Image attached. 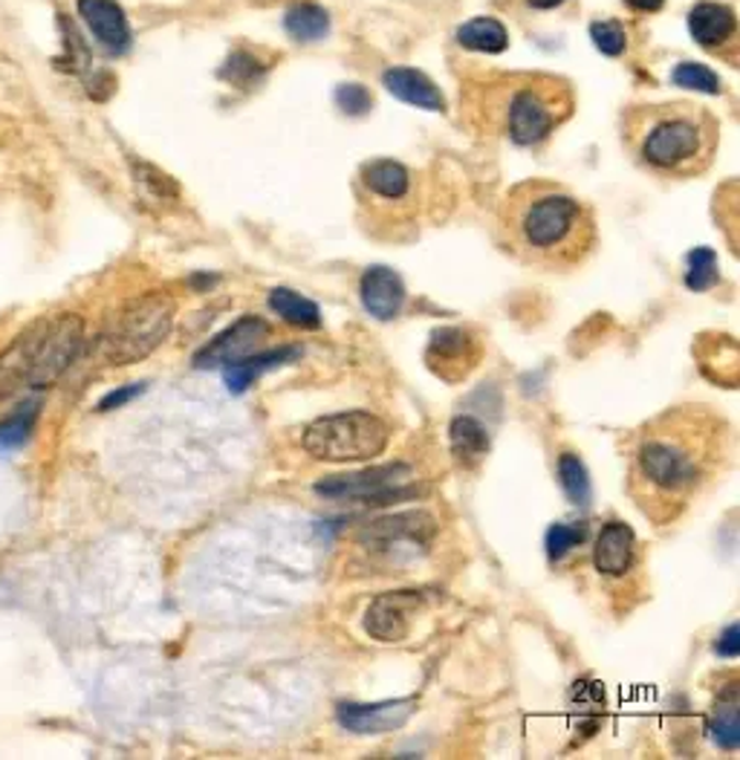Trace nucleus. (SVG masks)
Here are the masks:
<instances>
[{
    "instance_id": "obj_34",
    "label": "nucleus",
    "mask_w": 740,
    "mask_h": 760,
    "mask_svg": "<svg viewBox=\"0 0 740 760\" xmlns=\"http://www.w3.org/2000/svg\"><path fill=\"white\" fill-rule=\"evenodd\" d=\"M136 394H143V385H134V388H122V390H116V394L104 396L102 402H99V411H113V408H119L122 402L134 399Z\"/></svg>"
},
{
    "instance_id": "obj_21",
    "label": "nucleus",
    "mask_w": 740,
    "mask_h": 760,
    "mask_svg": "<svg viewBox=\"0 0 740 760\" xmlns=\"http://www.w3.org/2000/svg\"><path fill=\"white\" fill-rule=\"evenodd\" d=\"M270 309L281 321H287L293 327H301V330H319L321 327V313L319 307L304 298L301 293L287 290V286H275L270 293Z\"/></svg>"
},
{
    "instance_id": "obj_37",
    "label": "nucleus",
    "mask_w": 740,
    "mask_h": 760,
    "mask_svg": "<svg viewBox=\"0 0 740 760\" xmlns=\"http://www.w3.org/2000/svg\"><path fill=\"white\" fill-rule=\"evenodd\" d=\"M565 0H530V7L533 9H556V7H561Z\"/></svg>"
},
{
    "instance_id": "obj_10",
    "label": "nucleus",
    "mask_w": 740,
    "mask_h": 760,
    "mask_svg": "<svg viewBox=\"0 0 740 760\" xmlns=\"http://www.w3.org/2000/svg\"><path fill=\"white\" fill-rule=\"evenodd\" d=\"M422 610V595L411 590L376 595L365 616V631L376 642H402L411 636Z\"/></svg>"
},
{
    "instance_id": "obj_19",
    "label": "nucleus",
    "mask_w": 740,
    "mask_h": 760,
    "mask_svg": "<svg viewBox=\"0 0 740 760\" xmlns=\"http://www.w3.org/2000/svg\"><path fill=\"white\" fill-rule=\"evenodd\" d=\"M362 185L371 197L399 206L411 197V171L394 159H374L362 168Z\"/></svg>"
},
{
    "instance_id": "obj_20",
    "label": "nucleus",
    "mask_w": 740,
    "mask_h": 760,
    "mask_svg": "<svg viewBox=\"0 0 740 760\" xmlns=\"http://www.w3.org/2000/svg\"><path fill=\"white\" fill-rule=\"evenodd\" d=\"M448 440H452V454L460 460L463 466H478L480 460L489 454V431L475 417H454L452 428H448Z\"/></svg>"
},
{
    "instance_id": "obj_12",
    "label": "nucleus",
    "mask_w": 740,
    "mask_h": 760,
    "mask_svg": "<svg viewBox=\"0 0 740 760\" xmlns=\"http://www.w3.org/2000/svg\"><path fill=\"white\" fill-rule=\"evenodd\" d=\"M358 298L374 318L394 321L406 307V284L388 266H367L358 277Z\"/></svg>"
},
{
    "instance_id": "obj_27",
    "label": "nucleus",
    "mask_w": 740,
    "mask_h": 760,
    "mask_svg": "<svg viewBox=\"0 0 740 760\" xmlns=\"http://www.w3.org/2000/svg\"><path fill=\"white\" fill-rule=\"evenodd\" d=\"M558 477H561V489H565L567 498L584 507L590 500V477L579 454L565 452L558 457Z\"/></svg>"
},
{
    "instance_id": "obj_35",
    "label": "nucleus",
    "mask_w": 740,
    "mask_h": 760,
    "mask_svg": "<svg viewBox=\"0 0 740 760\" xmlns=\"http://www.w3.org/2000/svg\"><path fill=\"white\" fill-rule=\"evenodd\" d=\"M717 654H724V657H735L738 654V627H729L724 634V642L717 645Z\"/></svg>"
},
{
    "instance_id": "obj_16",
    "label": "nucleus",
    "mask_w": 740,
    "mask_h": 760,
    "mask_svg": "<svg viewBox=\"0 0 740 760\" xmlns=\"http://www.w3.org/2000/svg\"><path fill=\"white\" fill-rule=\"evenodd\" d=\"M688 32L706 49H729L738 38V15L729 3L703 0L688 12Z\"/></svg>"
},
{
    "instance_id": "obj_30",
    "label": "nucleus",
    "mask_w": 740,
    "mask_h": 760,
    "mask_svg": "<svg viewBox=\"0 0 740 760\" xmlns=\"http://www.w3.org/2000/svg\"><path fill=\"white\" fill-rule=\"evenodd\" d=\"M220 76L224 79H229L231 84H240V88H252L258 79L263 76V64L255 61L252 56H247V53H231L229 61H226V67L220 70Z\"/></svg>"
},
{
    "instance_id": "obj_1",
    "label": "nucleus",
    "mask_w": 740,
    "mask_h": 760,
    "mask_svg": "<svg viewBox=\"0 0 740 760\" xmlns=\"http://www.w3.org/2000/svg\"><path fill=\"white\" fill-rule=\"evenodd\" d=\"M732 463V428L711 405H674L628 445V495L653 526L683 521Z\"/></svg>"
},
{
    "instance_id": "obj_26",
    "label": "nucleus",
    "mask_w": 740,
    "mask_h": 760,
    "mask_svg": "<svg viewBox=\"0 0 740 760\" xmlns=\"http://www.w3.org/2000/svg\"><path fill=\"white\" fill-rule=\"evenodd\" d=\"M287 356H295V350H278V353H255V356L240 359L235 365L226 367V382H229L231 390H243L247 385H252L258 373L266 371L272 365H281Z\"/></svg>"
},
{
    "instance_id": "obj_8",
    "label": "nucleus",
    "mask_w": 740,
    "mask_h": 760,
    "mask_svg": "<svg viewBox=\"0 0 740 760\" xmlns=\"http://www.w3.org/2000/svg\"><path fill=\"white\" fill-rule=\"evenodd\" d=\"M81 341H84V321L79 316L67 313V316L49 318L26 385L30 388H49L53 382L61 379L67 367L79 356Z\"/></svg>"
},
{
    "instance_id": "obj_24",
    "label": "nucleus",
    "mask_w": 740,
    "mask_h": 760,
    "mask_svg": "<svg viewBox=\"0 0 740 760\" xmlns=\"http://www.w3.org/2000/svg\"><path fill=\"white\" fill-rule=\"evenodd\" d=\"M711 737L717 740V746L724 749H735L740 737V726H738V689L735 682L729 689L717 697L715 712H711Z\"/></svg>"
},
{
    "instance_id": "obj_28",
    "label": "nucleus",
    "mask_w": 740,
    "mask_h": 760,
    "mask_svg": "<svg viewBox=\"0 0 740 760\" xmlns=\"http://www.w3.org/2000/svg\"><path fill=\"white\" fill-rule=\"evenodd\" d=\"M671 81H674L676 88L697 90V93H708V95H717L720 90H724V84H720V79H717V72L711 70V67H706V64H694V61L676 64L674 70H671Z\"/></svg>"
},
{
    "instance_id": "obj_9",
    "label": "nucleus",
    "mask_w": 740,
    "mask_h": 760,
    "mask_svg": "<svg viewBox=\"0 0 740 760\" xmlns=\"http://www.w3.org/2000/svg\"><path fill=\"white\" fill-rule=\"evenodd\" d=\"M483 344L475 333L463 327H443L434 330L429 348H425V365L437 379L457 385L480 365Z\"/></svg>"
},
{
    "instance_id": "obj_29",
    "label": "nucleus",
    "mask_w": 740,
    "mask_h": 760,
    "mask_svg": "<svg viewBox=\"0 0 740 760\" xmlns=\"http://www.w3.org/2000/svg\"><path fill=\"white\" fill-rule=\"evenodd\" d=\"M715 281H717V254L711 252V249H706V246L694 249V252L688 254L685 286L703 293V290H708V286H715Z\"/></svg>"
},
{
    "instance_id": "obj_33",
    "label": "nucleus",
    "mask_w": 740,
    "mask_h": 760,
    "mask_svg": "<svg viewBox=\"0 0 740 760\" xmlns=\"http://www.w3.org/2000/svg\"><path fill=\"white\" fill-rule=\"evenodd\" d=\"M581 541H584V530L581 526H567V523H556L553 530L547 532V549H549V558H565L567 553L573 547H579Z\"/></svg>"
},
{
    "instance_id": "obj_11",
    "label": "nucleus",
    "mask_w": 740,
    "mask_h": 760,
    "mask_svg": "<svg viewBox=\"0 0 740 760\" xmlns=\"http://www.w3.org/2000/svg\"><path fill=\"white\" fill-rule=\"evenodd\" d=\"M266 339H270V325L263 318L243 316L226 333H220L212 344L200 350L194 362H197V367H229L235 362H240V359H249L252 353H261Z\"/></svg>"
},
{
    "instance_id": "obj_17",
    "label": "nucleus",
    "mask_w": 740,
    "mask_h": 760,
    "mask_svg": "<svg viewBox=\"0 0 740 760\" xmlns=\"http://www.w3.org/2000/svg\"><path fill=\"white\" fill-rule=\"evenodd\" d=\"M383 81L385 88L406 104H414L422 111H446V95L425 72L411 70V67H390L385 70Z\"/></svg>"
},
{
    "instance_id": "obj_23",
    "label": "nucleus",
    "mask_w": 740,
    "mask_h": 760,
    "mask_svg": "<svg viewBox=\"0 0 740 760\" xmlns=\"http://www.w3.org/2000/svg\"><path fill=\"white\" fill-rule=\"evenodd\" d=\"M284 30L289 32V38L310 44V41L325 38L330 30V15L316 3H298L284 15Z\"/></svg>"
},
{
    "instance_id": "obj_18",
    "label": "nucleus",
    "mask_w": 740,
    "mask_h": 760,
    "mask_svg": "<svg viewBox=\"0 0 740 760\" xmlns=\"http://www.w3.org/2000/svg\"><path fill=\"white\" fill-rule=\"evenodd\" d=\"M402 468H374V472H362V475H342V477H330V480H321L316 486L319 495H327V498H376L383 491L394 489V486L402 480Z\"/></svg>"
},
{
    "instance_id": "obj_5",
    "label": "nucleus",
    "mask_w": 740,
    "mask_h": 760,
    "mask_svg": "<svg viewBox=\"0 0 740 760\" xmlns=\"http://www.w3.org/2000/svg\"><path fill=\"white\" fill-rule=\"evenodd\" d=\"M390 428L376 413L342 411L321 417L304 431V449L325 463L374 460L388 449Z\"/></svg>"
},
{
    "instance_id": "obj_7",
    "label": "nucleus",
    "mask_w": 740,
    "mask_h": 760,
    "mask_svg": "<svg viewBox=\"0 0 740 760\" xmlns=\"http://www.w3.org/2000/svg\"><path fill=\"white\" fill-rule=\"evenodd\" d=\"M593 570L613 593H634L642 578V549L628 523L607 521L593 544Z\"/></svg>"
},
{
    "instance_id": "obj_25",
    "label": "nucleus",
    "mask_w": 740,
    "mask_h": 760,
    "mask_svg": "<svg viewBox=\"0 0 740 760\" xmlns=\"http://www.w3.org/2000/svg\"><path fill=\"white\" fill-rule=\"evenodd\" d=\"M41 402L35 399H26V402L18 405V411L9 417V420L0 422V449H21V445L30 443V436L35 431V422H38Z\"/></svg>"
},
{
    "instance_id": "obj_14",
    "label": "nucleus",
    "mask_w": 740,
    "mask_h": 760,
    "mask_svg": "<svg viewBox=\"0 0 740 760\" xmlns=\"http://www.w3.org/2000/svg\"><path fill=\"white\" fill-rule=\"evenodd\" d=\"M47 321L30 325L24 333L18 336L3 353H0V399H9L12 394L24 388L33 373L35 356H38V344L44 339Z\"/></svg>"
},
{
    "instance_id": "obj_13",
    "label": "nucleus",
    "mask_w": 740,
    "mask_h": 760,
    "mask_svg": "<svg viewBox=\"0 0 740 760\" xmlns=\"http://www.w3.org/2000/svg\"><path fill=\"white\" fill-rule=\"evenodd\" d=\"M79 15L111 56H125L130 49V24L116 0H79Z\"/></svg>"
},
{
    "instance_id": "obj_2",
    "label": "nucleus",
    "mask_w": 740,
    "mask_h": 760,
    "mask_svg": "<svg viewBox=\"0 0 740 760\" xmlns=\"http://www.w3.org/2000/svg\"><path fill=\"white\" fill-rule=\"evenodd\" d=\"M503 246L538 270H576L596 249V217L584 200L549 180H526L510 189L501 206Z\"/></svg>"
},
{
    "instance_id": "obj_3",
    "label": "nucleus",
    "mask_w": 740,
    "mask_h": 760,
    "mask_svg": "<svg viewBox=\"0 0 740 760\" xmlns=\"http://www.w3.org/2000/svg\"><path fill=\"white\" fill-rule=\"evenodd\" d=\"M622 139L642 168L688 180L715 162L720 125L694 102L634 104L622 120Z\"/></svg>"
},
{
    "instance_id": "obj_15",
    "label": "nucleus",
    "mask_w": 740,
    "mask_h": 760,
    "mask_svg": "<svg viewBox=\"0 0 740 760\" xmlns=\"http://www.w3.org/2000/svg\"><path fill=\"white\" fill-rule=\"evenodd\" d=\"M414 712V700H397V703H374L339 705V723L348 731L356 735H385V731L399 729Z\"/></svg>"
},
{
    "instance_id": "obj_6",
    "label": "nucleus",
    "mask_w": 740,
    "mask_h": 760,
    "mask_svg": "<svg viewBox=\"0 0 740 760\" xmlns=\"http://www.w3.org/2000/svg\"><path fill=\"white\" fill-rule=\"evenodd\" d=\"M174 302L166 293H148L130 302L102 336V356L111 365H134L168 336Z\"/></svg>"
},
{
    "instance_id": "obj_36",
    "label": "nucleus",
    "mask_w": 740,
    "mask_h": 760,
    "mask_svg": "<svg viewBox=\"0 0 740 760\" xmlns=\"http://www.w3.org/2000/svg\"><path fill=\"white\" fill-rule=\"evenodd\" d=\"M634 12H660L665 0H625Z\"/></svg>"
},
{
    "instance_id": "obj_32",
    "label": "nucleus",
    "mask_w": 740,
    "mask_h": 760,
    "mask_svg": "<svg viewBox=\"0 0 740 760\" xmlns=\"http://www.w3.org/2000/svg\"><path fill=\"white\" fill-rule=\"evenodd\" d=\"M335 104L348 116H365L374 107V95L367 93V88H362V84H342L335 90Z\"/></svg>"
},
{
    "instance_id": "obj_4",
    "label": "nucleus",
    "mask_w": 740,
    "mask_h": 760,
    "mask_svg": "<svg viewBox=\"0 0 740 760\" xmlns=\"http://www.w3.org/2000/svg\"><path fill=\"white\" fill-rule=\"evenodd\" d=\"M483 122L515 145H542L573 116L576 93L570 81L549 72H498L475 95Z\"/></svg>"
},
{
    "instance_id": "obj_22",
    "label": "nucleus",
    "mask_w": 740,
    "mask_h": 760,
    "mask_svg": "<svg viewBox=\"0 0 740 760\" xmlns=\"http://www.w3.org/2000/svg\"><path fill=\"white\" fill-rule=\"evenodd\" d=\"M457 41L466 49H478V53L498 56V53L510 47V32L494 18H471V21H466L457 30Z\"/></svg>"
},
{
    "instance_id": "obj_31",
    "label": "nucleus",
    "mask_w": 740,
    "mask_h": 760,
    "mask_svg": "<svg viewBox=\"0 0 740 760\" xmlns=\"http://www.w3.org/2000/svg\"><path fill=\"white\" fill-rule=\"evenodd\" d=\"M590 38L611 58L622 56L625 47H628V35H625V30L616 21H596V24L590 26Z\"/></svg>"
}]
</instances>
